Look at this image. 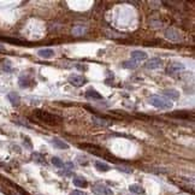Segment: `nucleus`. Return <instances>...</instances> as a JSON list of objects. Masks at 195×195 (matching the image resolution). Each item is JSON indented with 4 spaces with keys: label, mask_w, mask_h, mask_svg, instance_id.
Here are the masks:
<instances>
[{
    "label": "nucleus",
    "mask_w": 195,
    "mask_h": 195,
    "mask_svg": "<svg viewBox=\"0 0 195 195\" xmlns=\"http://www.w3.org/2000/svg\"><path fill=\"white\" fill-rule=\"evenodd\" d=\"M34 115L39 118L40 120H42V122H45V123H47V124H51V125L59 124V123H61V120H63V118L60 117V116H58V115H53V113H50V112L42 111V110L34 111Z\"/></svg>",
    "instance_id": "f257e3e1"
},
{
    "label": "nucleus",
    "mask_w": 195,
    "mask_h": 195,
    "mask_svg": "<svg viewBox=\"0 0 195 195\" xmlns=\"http://www.w3.org/2000/svg\"><path fill=\"white\" fill-rule=\"evenodd\" d=\"M149 104L160 110H169L172 107V101L170 99H166L165 97H159V95H153L148 99Z\"/></svg>",
    "instance_id": "f03ea898"
},
{
    "label": "nucleus",
    "mask_w": 195,
    "mask_h": 195,
    "mask_svg": "<svg viewBox=\"0 0 195 195\" xmlns=\"http://www.w3.org/2000/svg\"><path fill=\"white\" fill-rule=\"evenodd\" d=\"M93 193L95 195H113L112 189H110L107 186L102 183H97L93 186Z\"/></svg>",
    "instance_id": "7ed1b4c3"
},
{
    "label": "nucleus",
    "mask_w": 195,
    "mask_h": 195,
    "mask_svg": "<svg viewBox=\"0 0 195 195\" xmlns=\"http://www.w3.org/2000/svg\"><path fill=\"white\" fill-rule=\"evenodd\" d=\"M165 38L171 41H181L182 40V35L181 33L177 30V29H174V28H167L165 30Z\"/></svg>",
    "instance_id": "20e7f679"
},
{
    "label": "nucleus",
    "mask_w": 195,
    "mask_h": 195,
    "mask_svg": "<svg viewBox=\"0 0 195 195\" xmlns=\"http://www.w3.org/2000/svg\"><path fill=\"white\" fill-rule=\"evenodd\" d=\"M69 83L74 87H82L84 83H86V78L82 77V76H78V75H71L68 78Z\"/></svg>",
    "instance_id": "39448f33"
},
{
    "label": "nucleus",
    "mask_w": 195,
    "mask_h": 195,
    "mask_svg": "<svg viewBox=\"0 0 195 195\" xmlns=\"http://www.w3.org/2000/svg\"><path fill=\"white\" fill-rule=\"evenodd\" d=\"M147 58V54L145 53V52H142V51H134L133 53H131V59H133V61H135V63H140V61H143V60H146Z\"/></svg>",
    "instance_id": "423d86ee"
},
{
    "label": "nucleus",
    "mask_w": 195,
    "mask_h": 195,
    "mask_svg": "<svg viewBox=\"0 0 195 195\" xmlns=\"http://www.w3.org/2000/svg\"><path fill=\"white\" fill-rule=\"evenodd\" d=\"M40 58H43V59H51L54 57V51L51 50V48H42L38 52Z\"/></svg>",
    "instance_id": "0eeeda50"
},
{
    "label": "nucleus",
    "mask_w": 195,
    "mask_h": 195,
    "mask_svg": "<svg viewBox=\"0 0 195 195\" xmlns=\"http://www.w3.org/2000/svg\"><path fill=\"white\" fill-rule=\"evenodd\" d=\"M184 69V65L181 64V63H172L169 68H167V74H176L181 70Z\"/></svg>",
    "instance_id": "6e6552de"
},
{
    "label": "nucleus",
    "mask_w": 195,
    "mask_h": 195,
    "mask_svg": "<svg viewBox=\"0 0 195 195\" xmlns=\"http://www.w3.org/2000/svg\"><path fill=\"white\" fill-rule=\"evenodd\" d=\"M161 66V60L159 58H152L151 60H148L147 61V64H146V68L147 69H158V68H160Z\"/></svg>",
    "instance_id": "1a4fd4ad"
},
{
    "label": "nucleus",
    "mask_w": 195,
    "mask_h": 195,
    "mask_svg": "<svg viewBox=\"0 0 195 195\" xmlns=\"http://www.w3.org/2000/svg\"><path fill=\"white\" fill-rule=\"evenodd\" d=\"M86 97L89 98V99H93V100H101L102 99V95L97 92L95 89H88L87 93H86Z\"/></svg>",
    "instance_id": "9d476101"
},
{
    "label": "nucleus",
    "mask_w": 195,
    "mask_h": 195,
    "mask_svg": "<svg viewBox=\"0 0 195 195\" xmlns=\"http://www.w3.org/2000/svg\"><path fill=\"white\" fill-rule=\"evenodd\" d=\"M53 145H54V147L58 148V149H68V148H69V145H68L66 142L61 141L60 138H53Z\"/></svg>",
    "instance_id": "9b49d317"
},
{
    "label": "nucleus",
    "mask_w": 195,
    "mask_h": 195,
    "mask_svg": "<svg viewBox=\"0 0 195 195\" xmlns=\"http://www.w3.org/2000/svg\"><path fill=\"white\" fill-rule=\"evenodd\" d=\"M74 184L78 187V188H86L87 186H88V183H87V181L84 179V178H82V177H76V178H74Z\"/></svg>",
    "instance_id": "f8f14e48"
},
{
    "label": "nucleus",
    "mask_w": 195,
    "mask_h": 195,
    "mask_svg": "<svg viewBox=\"0 0 195 195\" xmlns=\"http://www.w3.org/2000/svg\"><path fill=\"white\" fill-rule=\"evenodd\" d=\"M7 98H9V100L11 101V104H12L13 106H17V105L20 102V95H18V94H16V93H10V94L7 95Z\"/></svg>",
    "instance_id": "ddd939ff"
},
{
    "label": "nucleus",
    "mask_w": 195,
    "mask_h": 195,
    "mask_svg": "<svg viewBox=\"0 0 195 195\" xmlns=\"http://www.w3.org/2000/svg\"><path fill=\"white\" fill-rule=\"evenodd\" d=\"M95 167H97V170L99 171H104V172H106V171H109L110 170V165H107V164H105V163H102V161H95Z\"/></svg>",
    "instance_id": "4468645a"
},
{
    "label": "nucleus",
    "mask_w": 195,
    "mask_h": 195,
    "mask_svg": "<svg viewBox=\"0 0 195 195\" xmlns=\"http://www.w3.org/2000/svg\"><path fill=\"white\" fill-rule=\"evenodd\" d=\"M164 94H165L166 97L170 98V100H171V99H178V97H179V93H178L177 90H175V89H167V90L164 92Z\"/></svg>",
    "instance_id": "2eb2a0df"
},
{
    "label": "nucleus",
    "mask_w": 195,
    "mask_h": 195,
    "mask_svg": "<svg viewBox=\"0 0 195 195\" xmlns=\"http://www.w3.org/2000/svg\"><path fill=\"white\" fill-rule=\"evenodd\" d=\"M129 189H130V192H133V193H135V194H143V193H145L143 188H142L141 186H138V184H131V186L129 187Z\"/></svg>",
    "instance_id": "dca6fc26"
},
{
    "label": "nucleus",
    "mask_w": 195,
    "mask_h": 195,
    "mask_svg": "<svg viewBox=\"0 0 195 195\" xmlns=\"http://www.w3.org/2000/svg\"><path fill=\"white\" fill-rule=\"evenodd\" d=\"M92 120L95 123V124H98V125H101V127H106V125H109L110 123H107V120H105V119H101V118L99 117H94L92 118Z\"/></svg>",
    "instance_id": "f3484780"
},
{
    "label": "nucleus",
    "mask_w": 195,
    "mask_h": 195,
    "mask_svg": "<svg viewBox=\"0 0 195 195\" xmlns=\"http://www.w3.org/2000/svg\"><path fill=\"white\" fill-rule=\"evenodd\" d=\"M52 164L56 166V167H59V169H61L63 166H64V163H63V160L58 158V156H53L52 158Z\"/></svg>",
    "instance_id": "a211bd4d"
},
{
    "label": "nucleus",
    "mask_w": 195,
    "mask_h": 195,
    "mask_svg": "<svg viewBox=\"0 0 195 195\" xmlns=\"http://www.w3.org/2000/svg\"><path fill=\"white\" fill-rule=\"evenodd\" d=\"M33 158L35 159L36 163H40V164H45V163H46V161H45V158L41 156V154H39V153H34V154H33Z\"/></svg>",
    "instance_id": "6ab92c4d"
},
{
    "label": "nucleus",
    "mask_w": 195,
    "mask_h": 195,
    "mask_svg": "<svg viewBox=\"0 0 195 195\" xmlns=\"http://www.w3.org/2000/svg\"><path fill=\"white\" fill-rule=\"evenodd\" d=\"M123 66H124V68H131V69H134V68H136L137 66V64L135 61L129 60V61H125V63L123 64Z\"/></svg>",
    "instance_id": "aec40b11"
},
{
    "label": "nucleus",
    "mask_w": 195,
    "mask_h": 195,
    "mask_svg": "<svg viewBox=\"0 0 195 195\" xmlns=\"http://www.w3.org/2000/svg\"><path fill=\"white\" fill-rule=\"evenodd\" d=\"M83 33H84V29H83V28H79V29H75V30H74V34H75V35H82Z\"/></svg>",
    "instance_id": "412c9836"
},
{
    "label": "nucleus",
    "mask_w": 195,
    "mask_h": 195,
    "mask_svg": "<svg viewBox=\"0 0 195 195\" xmlns=\"http://www.w3.org/2000/svg\"><path fill=\"white\" fill-rule=\"evenodd\" d=\"M70 195H87L86 193H83V192H79V190H74V192H71Z\"/></svg>",
    "instance_id": "4be33fe9"
}]
</instances>
